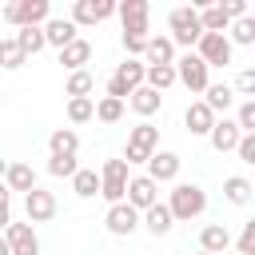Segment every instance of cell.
I'll list each match as a JSON object with an SVG mask.
<instances>
[{"mask_svg":"<svg viewBox=\"0 0 255 255\" xmlns=\"http://www.w3.org/2000/svg\"><path fill=\"white\" fill-rule=\"evenodd\" d=\"M88 60H92V44H88V40H80V36H76L72 44H64V48H60V64H64V68H72V72H84V64H88Z\"/></svg>","mask_w":255,"mask_h":255,"instance_id":"obj_21","label":"cell"},{"mask_svg":"<svg viewBox=\"0 0 255 255\" xmlns=\"http://www.w3.org/2000/svg\"><path fill=\"white\" fill-rule=\"evenodd\" d=\"M116 16L124 24V36L147 40V0H124V4H116Z\"/></svg>","mask_w":255,"mask_h":255,"instance_id":"obj_8","label":"cell"},{"mask_svg":"<svg viewBox=\"0 0 255 255\" xmlns=\"http://www.w3.org/2000/svg\"><path fill=\"white\" fill-rule=\"evenodd\" d=\"M167 24H171V36H167L171 44L195 48V44H199V36H203V28H199V8H171Z\"/></svg>","mask_w":255,"mask_h":255,"instance_id":"obj_3","label":"cell"},{"mask_svg":"<svg viewBox=\"0 0 255 255\" xmlns=\"http://www.w3.org/2000/svg\"><path fill=\"white\" fill-rule=\"evenodd\" d=\"M143 84L163 96V92L175 84V64H167V68H147V72H143Z\"/></svg>","mask_w":255,"mask_h":255,"instance_id":"obj_29","label":"cell"},{"mask_svg":"<svg viewBox=\"0 0 255 255\" xmlns=\"http://www.w3.org/2000/svg\"><path fill=\"white\" fill-rule=\"evenodd\" d=\"M143 72H147L143 60H124V64L112 72V80H108V96H112V100H128V96L143 84Z\"/></svg>","mask_w":255,"mask_h":255,"instance_id":"obj_5","label":"cell"},{"mask_svg":"<svg viewBox=\"0 0 255 255\" xmlns=\"http://www.w3.org/2000/svg\"><path fill=\"white\" fill-rule=\"evenodd\" d=\"M235 255H255V223H243L239 231V251Z\"/></svg>","mask_w":255,"mask_h":255,"instance_id":"obj_40","label":"cell"},{"mask_svg":"<svg viewBox=\"0 0 255 255\" xmlns=\"http://www.w3.org/2000/svg\"><path fill=\"white\" fill-rule=\"evenodd\" d=\"M128 163L124 159H108L104 171H100V195L108 203H124V191H128Z\"/></svg>","mask_w":255,"mask_h":255,"instance_id":"obj_7","label":"cell"},{"mask_svg":"<svg viewBox=\"0 0 255 255\" xmlns=\"http://www.w3.org/2000/svg\"><path fill=\"white\" fill-rule=\"evenodd\" d=\"M0 100H4V92H0Z\"/></svg>","mask_w":255,"mask_h":255,"instance_id":"obj_47","label":"cell"},{"mask_svg":"<svg viewBox=\"0 0 255 255\" xmlns=\"http://www.w3.org/2000/svg\"><path fill=\"white\" fill-rule=\"evenodd\" d=\"M231 92H239L243 100H251V96H255V72H239V76H235V88H231Z\"/></svg>","mask_w":255,"mask_h":255,"instance_id":"obj_39","label":"cell"},{"mask_svg":"<svg viewBox=\"0 0 255 255\" xmlns=\"http://www.w3.org/2000/svg\"><path fill=\"white\" fill-rule=\"evenodd\" d=\"M155 147H159V128H151V124L143 120V124H135V128H131V135H128L124 163H128V167H131V163H147Z\"/></svg>","mask_w":255,"mask_h":255,"instance_id":"obj_4","label":"cell"},{"mask_svg":"<svg viewBox=\"0 0 255 255\" xmlns=\"http://www.w3.org/2000/svg\"><path fill=\"white\" fill-rule=\"evenodd\" d=\"M124 203H128V207H135V211H147L151 203H159V187H155L147 175H135V179H128Z\"/></svg>","mask_w":255,"mask_h":255,"instance_id":"obj_11","label":"cell"},{"mask_svg":"<svg viewBox=\"0 0 255 255\" xmlns=\"http://www.w3.org/2000/svg\"><path fill=\"white\" fill-rule=\"evenodd\" d=\"M227 247H231V235H227L223 223H207V227L199 231V251H207V255H227Z\"/></svg>","mask_w":255,"mask_h":255,"instance_id":"obj_19","label":"cell"},{"mask_svg":"<svg viewBox=\"0 0 255 255\" xmlns=\"http://www.w3.org/2000/svg\"><path fill=\"white\" fill-rule=\"evenodd\" d=\"M40 32H44V44H52V48H64V44L76 40V24L64 20V16H48V24Z\"/></svg>","mask_w":255,"mask_h":255,"instance_id":"obj_18","label":"cell"},{"mask_svg":"<svg viewBox=\"0 0 255 255\" xmlns=\"http://www.w3.org/2000/svg\"><path fill=\"white\" fill-rule=\"evenodd\" d=\"M235 151H239V159H243V163H255V135H239Z\"/></svg>","mask_w":255,"mask_h":255,"instance_id":"obj_41","label":"cell"},{"mask_svg":"<svg viewBox=\"0 0 255 255\" xmlns=\"http://www.w3.org/2000/svg\"><path fill=\"white\" fill-rule=\"evenodd\" d=\"M76 171H80L76 155H52L48 159V175H56V179H72Z\"/></svg>","mask_w":255,"mask_h":255,"instance_id":"obj_34","label":"cell"},{"mask_svg":"<svg viewBox=\"0 0 255 255\" xmlns=\"http://www.w3.org/2000/svg\"><path fill=\"white\" fill-rule=\"evenodd\" d=\"M227 24H231V20L223 16V8H219V4H203V8H199V28H203V32L223 36V32H227Z\"/></svg>","mask_w":255,"mask_h":255,"instance_id":"obj_27","label":"cell"},{"mask_svg":"<svg viewBox=\"0 0 255 255\" xmlns=\"http://www.w3.org/2000/svg\"><path fill=\"white\" fill-rule=\"evenodd\" d=\"M179 175V155L175 151H151V159H147V179L159 187V183H167V179H175Z\"/></svg>","mask_w":255,"mask_h":255,"instance_id":"obj_15","label":"cell"},{"mask_svg":"<svg viewBox=\"0 0 255 255\" xmlns=\"http://www.w3.org/2000/svg\"><path fill=\"white\" fill-rule=\"evenodd\" d=\"M28 56L16 48V40H0V68H20Z\"/></svg>","mask_w":255,"mask_h":255,"instance_id":"obj_38","label":"cell"},{"mask_svg":"<svg viewBox=\"0 0 255 255\" xmlns=\"http://www.w3.org/2000/svg\"><path fill=\"white\" fill-rule=\"evenodd\" d=\"M104 223H108V231H112V235H131V231L139 227V211H135V207H128V203H112V207H108V215H104Z\"/></svg>","mask_w":255,"mask_h":255,"instance_id":"obj_16","label":"cell"},{"mask_svg":"<svg viewBox=\"0 0 255 255\" xmlns=\"http://www.w3.org/2000/svg\"><path fill=\"white\" fill-rule=\"evenodd\" d=\"M183 124H187V131H191V135H207V131H211V124H215V116L207 112V104H203V100H195V104H187Z\"/></svg>","mask_w":255,"mask_h":255,"instance_id":"obj_22","label":"cell"},{"mask_svg":"<svg viewBox=\"0 0 255 255\" xmlns=\"http://www.w3.org/2000/svg\"><path fill=\"white\" fill-rule=\"evenodd\" d=\"M8 203H12V191H8V187H4V179H0V207H8Z\"/></svg>","mask_w":255,"mask_h":255,"instance_id":"obj_44","label":"cell"},{"mask_svg":"<svg viewBox=\"0 0 255 255\" xmlns=\"http://www.w3.org/2000/svg\"><path fill=\"white\" fill-rule=\"evenodd\" d=\"M167 211H171V219L191 223V219H199L207 211V191L199 183H175V191L167 199Z\"/></svg>","mask_w":255,"mask_h":255,"instance_id":"obj_1","label":"cell"},{"mask_svg":"<svg viewBox=\"0 0 255 255\" xmlns=\"http://www.w3.org/2000/svg\"><path fill=\"white\" fill-rule=\"evenodd\" d=\"M124 116V100H112V96H104L100 104H96V120L100 124H116Z\"/></svg>","mask_w":255,"mask_h":255,"instance_id":"obj_36","label":"cell"},{"mask_svg":"<svg viewBox=\"0 0 255 255\" xmlns=\"http://www.w3.org/2000/svg\"><path fill=\"white\" fill-rule=\"evenodd\" d=\"M96 116V100L92 96H84V100H68V120L72 124H88Z\"/></svg>","mask_w":255,"mask_h":255,"instance_id":"obj_33","label":"cell"},{"mask_svg":"<svg viewBox=\"0 0 255 255\" xmlns=\"http://www.w3.org/2000/svg\"><path fill=\"white\" fill-rule=\"evenodd\" d=\"M12 40H16V48H20L24 56H36V52L44 48V32H40V28H20Z\"/></svg>","mask_w":255,"mask_h":255,"instance_id":"obj_30","label":"cell"},{"mask_svg":"<svg viewBox=\"0 0 255 255\" xmlns=\"http://www.w3.org/2000/svg\"><path fill=\"white\" fill-rule=\"evenodd\" d=\"M72 191H76L80 199H92V195H100V175H96L92 167H80V171L72 175Z\"/></svg>","mask_w":255,"mask_h":255,"instance_id":"obj_28","label":"cell"},{"mask_svg":"<svg viewBox=\"0 0 255 255\" xmlns=\"http://www.w3.org/2000/svg\"><path fill=\"white\" fill-rule=\"evenodd\" d=\"M108 16H116V0H76L68 20L80 28V24H100Z\"/></svg>","mask_w":255,"mask_h":255,"instance_id":"obj_10","label":"cell"},{"mask_svg":"<svg viewBox=\"0 0 255 255\" xmlns=\"http://www.w3.org/2000/svg\"><path fill=\"white\" fill-rule=\"evenodd\" d=\"M175 64V44L167 36H147L143 44V68H167Z\"/></svg>","mask_w":255,"mask_h":255,"instance_id":"obj_14","label":"cell"},{"mask_svg":"<svg viewBox=\"0 0 255 255\" xmlns=\"http://www.w3.org/2000/svg\"><path fill=\"white\" fill-rule=\"evenodd\" d=\"M239 135H243V131H239V128H235V120H227V116H223V120H215V124H211V131H207V139H211V147H215V151H235Z\"/></svg>","mask_w":255,"mask_h":255,"instance_id":"obj_17","label":"cell"},{"mask_svg":"<svg viewBox=\"0 0 255 255\" xmlns=\"http://www.w3.org/2000/svg\"><path fill=\"white\" fill-rule=\"evenodd\" d=\"M128 104H131V112H139V116H155V112H159V104H163V96H159V92H151L147 84H139V88L128 96Z\"/></svg>","mask_w":255,"mask_h":255,"instance_id":"obj_25","label":"cell"},{"mask_svg":"<svg viewBox=\"0 0 255 255\" xmlns=\"http://www.w3.org/2000/svg\"><path fill=\"white\" fill-rule=\"evenodd\" d=\"M139 223H143V227H147V231H151L155 239H159V235H167V231L175 227V219H171L167 203H151V207H147V211L139 215Z\"/></svg>","mask_w":255,"mask_h":255,"instance_id":"obj_20","label":"cell"},{"mask_svg":"<svg viewBox=\"0 0 255 255\" xmlns=\"http://www.w3.org/2000/svg\"><path fill=\"white\" fill-rule=\"evenodd\" d=\"M223 195H227L231 203H239V207H243V203L251 199V183H247L243 175H231V179H223Z\"/></svg>","mask_w":255,"mask_h":255,"instance_id":"obj_31","label":"cell"},{"mask_svg":"<svg viewBox=\"0 0 255 255\" xmlns=\"http://www.w3.org/2000/svg\"><path fill=\"white\" fill-rule=\"evenodd\" d=\"M48 147H52V155H76L80 151V135L72 128H56L48 135Z\"/></svg>","mask_w":255,"mask_h":255,"instance_id":"obj_26","label":"cell"},{"mask_svg":"<svg viewBox=\"0 0 255 255\" xmlns=\"http://www.w3.org/2000/svg\"><path fill=\"white\" fill-rule=\"evenodd\" d=\"M4 171H8V159H0V179H4Z\"/></svg>","mask_w":255,"mask_h":255,"instance_id":"obj_46","label":"cell"},{"mask_svg":"<svg viewBox=\"0 0 255 255\" xmlns=\"http://www.w3.org/2000/svg\"><path fill=\"white\" fill-rule=\"evenodd\" d=\"M4 243H8L12 255H40V239H36V231L28 223H8L4 227Z\"/></svg>","mask_w":255,"mask_h":255,"instance_id":"obj_12","label":"cell"},{"mask_svg":"<svg viewBox=\"0 0 255 255\" xmlns=\"http://www.w3.org/2000/svg\"><path fill=\"white\" fill-rule=\"evenodd\" d=\"M4 187L8 191H32L36 187V171L28 167V163H8V171H4Z\"/></svg>","mask_w":255,"mask_h":255,"instance_id":"obj_23","label":"cell"},{"mask_svg":"<svg viewBox=\"0 0 255 255\" xmlns=\"http://www.w3.org/2000/svg\"><path fill=\"white\" fill-rule=\"evenodd\" d=\"M92 88H96L92 72H72V76H68V96H72V100H84Z\"/></svg>","mask_w":255,"mask_h":255,"instance_id":"obj_35","label":"cell"},{"mask_svg":"<svg viewBox=\"0 0 255 255\" xmlns=\"http://www.w3.org/2000/svg\"><path fill=\"white\" fill-rule=\"evenodd\" d=\"M48 16H52L48 0H12V4H4V20L12 28H44Z\"/></svg>","mask_w":255,"mask_h":255,"instance_id":"obj_2","label":"cell"},{"mask_svg":"<svg viewBox=\"0 0 255 255\" xmlns=\"http://www.w3.org/2000/svg\"><path fill=\"white\" fill-rule=\"evenodd\" d=\"M8 223H12V207H0V231H4Z\"/></svg>","mask_w":255,"mask_h":255,"instance_id":"obj_43","label":"cell"},{"mask_svg":"<svg viewBox=\"0 0 255 255\" xmlns=\"http://www.w3.org/2000/svg\"><path fill=\"white\" fill-rule=\"evenodd\" d=\"M219 8H223V16H227V20H239V16H247V0H223Z\"/></svg>","mask_w":255,"mask_h":255,"instance_id":"obj_42","label":"cell"},{"mask_svg":"<svg viewBox=\"0 0 255 255\" xmlns=\"http://www.w3.org/2000/svg\"><path fill=\"white\" fill-rule=\"evenodd\" d=\"M203 104H207V112H211V116L227 112V108L235 104V92H231V84H207V92H203Z\"/></svg>","mask_w":255,"mask_h":255,"instance_id":"obj_24","label":"cell"},{"mask_svg":"<svg viewBox=\"0 0 255 255\" xmlns=\"http://www.w3.org/2000/svg\"><path fill=\"white\" fill-rule=\"evenodd\" d=\"M0 255H12V251H8V243H4V235H0Z\"/></svg>","mask_w":255,"mask_h":255,"instance_id":"obj_45","label":"cell"},{"mask_svg":"<svg viewBox=\"0 0 255 255\" xmlns=\"http://www.w3.org/2000/svg\"><path fill=\"white\" fill-rule=\"evenodd\" d=\"M207 72H211V68H207V64H203L195 52H187L183 60H175V80H179V84H183L191 96L207 92V84H211V80H207Z\"/></svg>","mask_w":255,"mask_h":255,"instance_id":"obj_6","label":"cell"},{"mask_svg":"<svg viewBox=\"0 0 255 255\" xmlns=\"http://www.w3.org/2000/svg\"><path fill=\"white\" fill-rule=\"evenodd\" d=\"M195 56H199L207 68H223V64H231V44H227V36L203 32L199 44H195Z\"/></svg>","mask_w":255,"mask_h":255,"instance_id":"obj_9","label":"cell"},{"mask_svg":"<svg viewBox=\"0 0 255 255\" xmlns=\"http://www.w3.org/2000/svg\"><path fill=\"white\" fill-rule=\"evenodd\" d=\"M235 128L243 135H255V100H243L239 104V116H235Z\"/></svg>","mask_w":255,"mask_h":255,"instance_id":"obj_37","label":"cell"},{"mask_svg":"<svg viewBox=\"0 0 255 255\" xmlns=\"http://www.w3.org/2000/svg\"><path fill=\"white\" fill-rule=\"evenodd\" d=\"M24 211H28V223H48L56 215V195L44 191V187H32L24 195Z\"/></svg>","mask_w":255,"mask_h":255,"instance_id":"obj_13","label":"cell"},{"mask_svg":"<svg viewBox=\"0 0 255 255\" xmlns=\"http://www.w3.org/2000/svg\"><path fill=\"white\" fill-rule=\"evenodd\" d=\"M227 44H255V20H251V16L231 20V40H227Z\"/></svg>","mask_w":255,"mask_h":255,"instance_id":"obj_32","label":"cell"},{"mask_svg":"<svg viewBox=\"0 0 255 255\" xmlns=\"http://www.w3.org/2000/svg\"><path fill=\"white\" fill-rule=\"evenodd\" d=\"M199 255H207V251H199Z\"/></svg>","mask_w":255,"mask_h":255,"instance_id":"obj_48","label":"cell"}]
</instances>
